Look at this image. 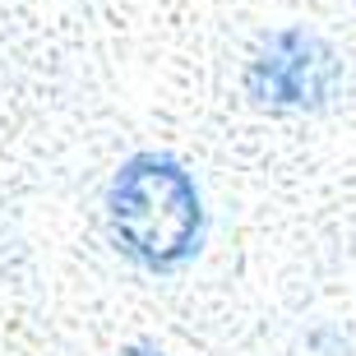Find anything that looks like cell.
I'll return each instance as SVG.
<instances>
[{
	"label": "cell",
	"mask_w": 356,
	"mask_h": 356,
	"mask_svg": "<svg viewBox=\"0 0 356 356\" xmlns=\"http://www.w3.org/2000/svg\"><path fill=\"white\" fill-rule=\"evenodd\" d=\"M111 232L120 250L144 268H176L199 245V195L195 181L172 158H134L120 167L106 195Z\"/></svg>",
	"instance_id": "cell-1"
},
{
	"label": "cell",
	"mask_w": 356,
	"mask_h": 356,
	"mask_svg": "<svg viewBox=\"0 0 356 356\" xmlns=\"http://www.w3.org/2000/svg\"><path fill=\"white\" fill-rule=\"evenodd\" d=\"M125 356H153V352H148V347H134V352H125Z\"/></svg>",
	"instance_id": "cell-3"
},
{
	"label": "cell",
	"mask_w": 356,
	"mask_h": 356,
	"mask_svg": "<svg viewBox=\"0 0 356 356\" xmlns=\"http://www.w3.org/2000/svg\"><path fill=\"white\" fill-rule=\"evenodd\" d=\"M333 56L305 33H277L250 70V92L264 106H319L333 88Z\"/></svg>",
	"instance_id": "cell-2"
}]
</instances>
